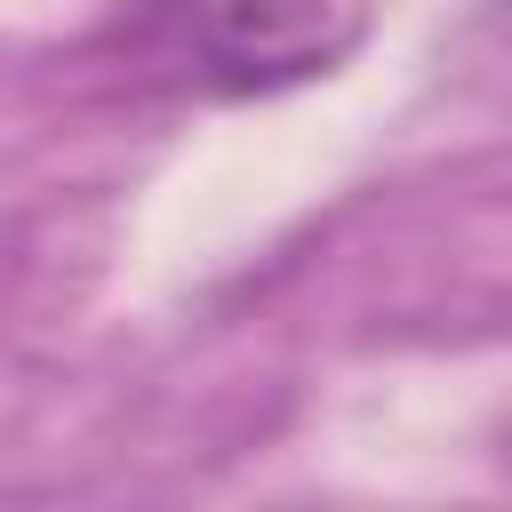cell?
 Masks as SVG:
<instances>
[{
  "label": "cell",
  "mask_w": 512,
  "mask_h": 512,
  "mask_svg": "<svg viewBox=\"0 0 512 512\" xmlns=\"http://www.w3.org/2000/svg\"><path fill=\"white\" fill-rule=\"evenodd\" d=\"M376 0H160V24L200 88L216 96H280L296 80L336 72Z\"/></svg>",
  "instance_id": "6da1fadb"
}]
</instances>
